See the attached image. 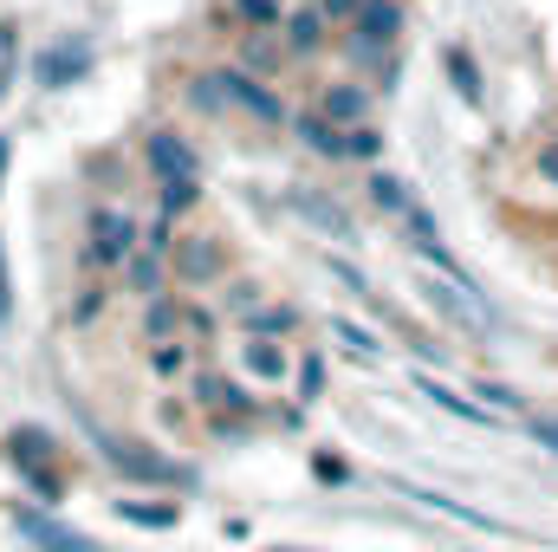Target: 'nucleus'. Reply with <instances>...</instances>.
<instances>
[{
  "label": "nucleus",
  "mask_w": 558,
  "mask_h": 552,
  "mask_svg": "<svg viewBox=\"0 0 558 552\" xmlns=\"http://www.w3.org/2000/svg\"><path fill=\"white\" fill-rule=\"evenodd\" d=\"M208 85H215L228 105H241L247 118H260V124H286V105H279L274 92H260L247 72H221V79H208Z\"/></svg>",
  "instance_id": "nucleus-1"
},
{
  "label": "nucleus",
  "mask_w": 558,
  "mask_h": 552,
  "mask_svg": "<svg viewBox=\"0 0 558 552\" xmlns=\"http://www.w3.org/2000/svg\"><path fill=\"white\" fill-rule=\"evenodd\" d=\"M92 261H98V267L131 261V221H124V215H111V208L92 215Z\"/></svg>",
  "instance_id": "nucleus-2"
},
{
  "label": "nucleus",
  "mask_w": 558,
  "mask_h": 552,
  "mask_svg": "<svg viewBox=\"0 0 558 552\" xmlns=\"http://www.w3.org/2000/svg\"><path fill=\"white\" fill-rule=\"evenodd\" d=\"M422 292H428V305H435V312H448L454 325H468V332H481V325H487V312L468 299V279H428Z\"/></svg>",
  "instance_id": "nucleus-3"
},
{
  "label": "nucleus",
  "mask_w": 558,
  "mask_h": 552,
  "mask_svg": "<svg viewBox=\"0 0 558 552\" xmlns=\"http://www.w3.org/2000/svg\"><path fill=\"white\" fill-rule=\"evenodd\" d=\"M397 488H403L410 501H422V507H435V514L474 527V533H513V527H500V520H487V514H474V507H461V501H448V494H435V488H416V481H397Z\"/></svg>",
  "instance_id": "nucleus-4"
},
{
  "label": "nucleus",
  "mask_w": 558,
  "mask_h": 552,
  "mask_svg": "<svg viewBox=\"0 0 558 552\" xmlns=\"http://www.w3.org/2000/svg\"><path fill=\"white\" fill-rule=\"evenodd\" d=\"M175 274L182 279H215L221 274V248H215V235H189L182 254H175Z\"/></svg>",
  "instance_id": "nucleus-5"
},
{
  "label": "nucleus",
  "mask_w": 558,
  "mask_h": 552,
  "mask_svg": "<svg viewBox=\"0 0 558 552\" xmlns=\"http://www.w3.org/2000/svg\"><path fill=\"white\" fill-rule=\"evenodd\" d=\"M286 202H292V208H299L305 221H318L325 235H338V241H351V215H344L338 202H318V195H305V189H292Z\"/></svg>",
  "instance_id": "nucleus-6"
},
{
  "label": "nucleus",
  "mask_w": 558,
  "mask_h": 552,
  "mask_svg": "<svg viewBox=\"0 0 558 552\" xmlns=\"http://www.w3.org/2000/svg\"><path fill=\"white\" fill-rule=\"evenodd\" d=\"M149 163L162 169V182H195V156H189V143L149 137Z\"/></svg>",
  "instance_id": "nucleus-7"
},
{
  "label": "nucleus",
  "mask_w": 558,
  "mask_h": 552,
  "mask_svg": "<svg viewBox=\"0 0 558 552\" xmlns=\"http://www.w3.org/2000/svg\"><path fill=\"white\" fill-rule=\"evenodd\" d=\"M416 391L435 404V410L461 416V422H494V416H487V404H468V397H454V391H448V384H435V377H416Z\"/></svg>",
  "instance_id": "nucleus-8"
},
{
  "label": "nucleus",
  "mask_w": 558,
  "mask_h": 552,
  "mask_svg": "<svg viewBox=\"0 0 558 552\" xmlns=\"http://www.w3.org/2000/svg\"><path fill=\"white\" fill-rule=\"evenodd\" d=\"M331 338H338V345H344L357 364H384V345H377V338H371L357 319H331Z\"/></svg>",
  "instance_id": "nucleus-9"
},
{
  "label": "nucleus",
  "mask_w": 558,
  "mask_h": 552,
  "mask_svg": "<svg viewBox=\"0 0 558 552\" xmlns=\"http://www.w3.org/2000/svg\"><path fill=\"white\" fill-rule=\"evenodd\" d=\"M357 33H364V46L390 39V33H397V7H390V0H364V13H357Z\"/></svg>",
  "instance_id": "nucleus-10"
},
{
  "label": "nucleus",
  "mask_w": 558,
  "mask_h": 552,
  "mask_svg": "<svg viewBox=\"0 0 558 552\" xmlns=\"http://www.w3.org/2000/svg\"><path fill=\"white\" fill-rule=\"evenodd\" d=\"M325 118H331V124L364 118V92H344V85H338V92H325Z\"/></svg>",
  "instance_id": "nucleus-11"
},
{
  "label": "nucleus",
  "mask_w": 558,
  "mask_h": 552,
  "mask_svg": "<svg viewBox=\"0 0 558 552\" xmlns=\"http://www.w3.org/2000/svg\"><path fill=\"white\" fill-rule=\"evenodd\" d=\"M13 59H20V26L0 20V98H7V85H13Z\"/></svg>",
  "instance_id": "nucleus-12"
},
{
  "label": "nucleus",
  "mask_w": 558,
  "mask_h": 552,
  "mask_svg": "<svg viewBox=\"0 0 558 552\" xmlns=\"http://www.w3.org/2000/svg\"><path fill=\"white\" fill-rule=\"evenodd\" d=\"M299 131H305L312 149H325V156H344V149H351V137H338V131H331V124H318V118H305Z\"/></svg>",
  "instance_id": "nucleus-13"
},
{
  "label": "nucleus",
  "mask_w": 558,
  "mask_h": 552,
  "mask_svg": "<svg viewBox=\"0 0 558 552\" xmlns=\"http://www.w3.org/2000/svg\"><path fill=\"white\" fill-rule=\"evenodd\" d=\"M26 533H33V540H46L52 552H92V540H78V533H52L46 520H26Z\"/></svg>",
  "instance_id": "nucleus-14"
},
{
  "label": "nucleus",
  "mask_w": 558,
  "mask_h": 552,
  "mask_svg": "<svg viewBox=\"0 0 558 552\" xmlns=\"http://www.w3.org/2000/svg\"><path fill=\"white\" fill-rule=\"evenodd\" d=\"M247 364H254L260 377H279V371H286V358H279V351H267V345H247Z\"/></svg>",
  "instance_id": "nucleus-15"
},
{
  "label": "nucleus",
  "mask_w": 558,
  "mask_h": 552,
  "mask_svg": "<svg viewBox=\"0 0 558 552\" xmlns=\"http://www.w3.org/2000/svg\"><path fill=\"white\" fill-rule=\"evenodd\" d=\"M318 33H325V26H318L312 13H305V20H292V46H299V52H312V46H318Z\"/></svg>",
  "instance_id": "nucleus-16"
},
{
  "label": "nucleus",
  "mask_w": 558,
  "mask_h": 552,
  "mask_svg": "<svg viewBox=\"0 0 558 552\" xmlns=\"http://www.w3.org/2000/svg\"><path fill=\"white\" fill-rule=\"evenodd\" d=\"M195 202V182H162V208L175 215V208H189Z\"/></svg>",
  "instance_id": "nucleus-17"
},
{
  "label": "nucleus",
  "mask_w": 558,
  "mask_h": 552,
  "mask_svg": "<svg viewBox=\"0 0 558 552\" xmlns=\"http://www.w3.org/2000/svg\"><path fill=\"white\" fill-rule=\"evenodd\" d=\"M234 7H241L247 20H260V26H274L279 20V0H234Z\"/></svg>",
  "instance_id": "nucleus-18"
},
{
  "label": "nucleus",
  "mask_w": 558,
  "mask_h": 552,
  "mask_svg": "<svg viewBox=\"0 0 558 552\" xmlns=\"http://www.w3.org/2000/svg\"><path fill=\"white\" fill-rule=\"evenodd\" d=\"M182 364H189V351H182V345H175V351H156V371H182Z\"/></svg>",
  "instance_id": "nucleus-19"
},
{
  "label": "nucleus",
  "mask_w": 558,
  "mask_h": 552,
  "mask_svg": "<svg viewBox=\"0 0 558 552\" xmlns=\"http://www.w3.org/2000/svg\"><path fill=\"white\" fill-rule=\"evenodd\" d=\"M539 176H546V182H558V143H546V149H539Z\"/></svg>",
  "instance_id": "nucleus-20"
},
{
  "label": "nucleus",
  "mask_w": 558,
  "mask_h": 552,
  "mask_svg": "<svg viewBox=\"0 0 558 552\" xmlns=\"http://www.w3.org/2000/svg\"><path fill=\"white\" fill-rule=\"evenodd\" d=\"M131 279H137V286H156V261H149V254H143V261H131Z\"/></svg>",
  "instance_id": "nucleus-21"
},
{
  "label": "nucleus",
  "mask_w": 558,
  "mask_h": 552,
  "mask_svg": "<svg viewBox=\"0 0 558 552\" xmlns=\"http://www.w3.org/2000/svg\"><path fill=\"white\" fill-rule=\"evenodd\" d=\"M325 13H338V20H344V13H364V0H325Z\"/></svg>",
  "instance_id": "nucleus-22"
},
{
  "label": "nucleus",
  "mask_w": 558,
  "mask_h": 552,
  "mask_svg": "<svg viewBox=\"0 0 558 552\" xmlns=\"http://www.w3.org/2000/svg\"><path fill=\"white\" fill-rule=\"evenodd\" d=\"M13 312V299H7V254H0V319Z\"/></svg>",
  "instance_id": "nucleus-23"
},
{
  "label": "nucleus",
  "mask_w": 558,
  "mask_h": 552,
  "mask_svg": "<svg viewBox=\"0 0 558 552\" xmlns=\"http://www.w3.org/2000/svg\"><path fill=\"white\" fill-rule=\"evenodd\" d=\"M0 169H7V143H0Z\"/></svg>",
  "instance_id": "nucleus-24"
}]
</instances>
